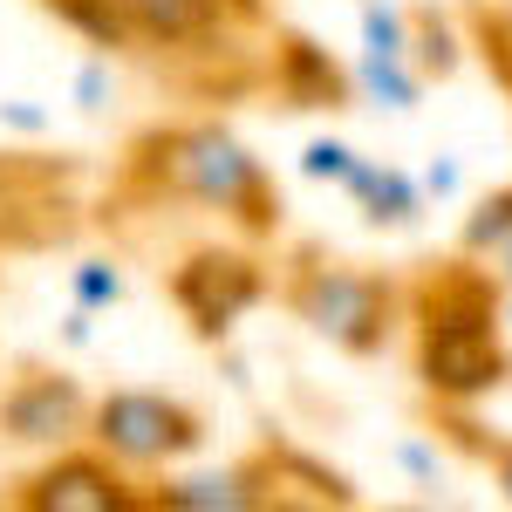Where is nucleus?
I'll return each instance as SVG.
<instances>
[{
  "mask_svg": "<svg viewBox=\"0 0 512 512\" xmlns=\"http://www.w3.org/2000/svg\"><path fill=\"white\" fill-rule=\"evenodd\" d=\"M41 7H55V0H41Z\"/></svg>",
  "mask_w": 512,
  "mask_h": 512,
  "instance_id": "obj_27",
  "label": "nucleus"
},
{
  "mask_svg": "<svg viewBox=\"0 0 512 512\" xmlns=\"http://www.w3.org/2000/svg\"><path fill=\"white\" fill-rule=\"evenodd\" d=\"M280 301H287V315L301 321L308 335H321V342H335V349H349V355L390 349V335L410 315V294L390 274H369V267L328 260V253L287 260Z\"/></svg>",
  "mask_w": 512,
  "mask_h": 512,
  "instance_id": "obj_3",
  "label": "nucleus"
},
{
  "mask_svg": "<svg viewBox=\"0 0 512 512\" xmlns=\"http://www.w3.org/2000/svg\"><path fill=\"white\" fill-rule=\"evenodd\" d=\"M355 144H342V137H308V151H301V178H315V185H342L355 171Z\"/></svg>",
  "mask_w": 512,
  "mask_h": 512,
  "instance_id": "obj_18",
  "label": "nucleus"
},
{
  "mask_svg": "<svg viewBox=\"0 0 512 512\" xmlns=\"http://www.w3.org/2000/svg\"><path fill=\"white\" fill-rule=\"evenodd\" d=\"M0 130H14V137H41V130H55V110L35 103V96H7V103H0Z\"/></svg>",
  "mask_w": 512,
  "mask_h": 512,
  "instance_id": "obj_20",
  "label": "nucleus"
},
{
  "mask_svg": "<svg viewBox=\"0 0 512 512\" xmlns=\"http://www.w3.org/2000/svg\"><path fill=\"white\" fill-rule=\"evenodd\" d=\"M396 465L417 478V485H437V478H444V458H437L424 437H403V444H396Z\"/></svg>",
  "mask_w": 512,
  "mask_h": 512,
  "instance_id": "obj_21",
  "label": "nucleus"
},
{
  "mask_svg": "<svg viewBox=\"0 0 512 512\" xmlns=\"http://www.w3.org/2000/svg\"><path fill=\"white\" fill-rule=\"evenodd\" d=\"M89 403L96 396L82 390L76 376L62 369H21L7 390H0V444L14 451H62V444H82L89 437Z\"/></svg>",
  "mask_w": 512,
  "mask_h": 512,
  "instance_id": "obj_7",
  "label": "nucleus"
},
{
  "mask_svg": "<svg viewBox=\"0 0 512 512\" xmlns=\"http://www.w3.org/2000/svg\"><path fill=\"white\" fill-rule=\"evenodd\" d=\"M253 506H280L274 485V458L260 465H212V472H171L144 478V512H253Z\"/></svg>",
  "mask_w": 512,
  "mask_h": 512,
  "instance_id": "obj_8",
  "label": "nucleus"
},
{
  "mask_svg": "<svg viewBox=\"0 0 512 512\" xmlns=\"http://www.w3.org/2000/svg\"><path fill=\"white\" fill-rule=\"evenodd\" d=\"M14 506H28V512H137L144 492H137V478L123 472L117 458H103L82 437V444L48 451V465H35L14 485Z\"/></svg>",
  "mask_w": 512,
  "mask_h": 512,
  "instance_id": "obj_6",
  "label": "nucleus"
},
{
  "mask_svg": "<svg viewBox=\"0 0 512 512\" xmlns=\"http://www.w3.org/2000/svg\"><path fill=\"white\" fill-rule=\"evenodd\" d=\"M267 287L274 280H267V267L246 246H198V253L178 260V274H171V301H178V315L192 321L205 342H219L246 308H260Z\"/></svg>",
  "mask_w": 512,
  "mask_h": 512,
  "instance_id": "obj_5",
  "label": "nucleus"
},
{
  "mask_svg": "<svg viewBox=\"0 0 512 512\" xmlns=\"http://www.w3.org/2000/svg\"><path fill=\"white\" fill-rule=\"evenodd\" d=\"M130 35L151 48H192L226 28V0H123Z\"/></svg>",
  "mask_w": 512,
  "mask_h": 512,
  "instance_id": "obj_10",
  "label": "nucleus"
},
{
  "mask_svg": "<svg viewBox=\"0 0 512 512\" xmlns=\"http://www.w3.org/2000/svg\"><path fill=\"white\" fill-rule=\"evenodd\" d=\"M89 335H96V315L69 301V315H62V342H69V349H89Z\"/></svg>",
  "mask_w": 512,
  "mask_h": 512,
  "instance_id": "obj_24",
  "label": "nucleus"
},
{
  "mask_svg": "<svg viewBox=\"0 0 512 512\" xmlns=\"http://www.w3.org/2000/svg\"><path fill=\"white\" fill-rule=\"evenodd\" d=\"M403 321H417V383L437 403H478L512 376V355L499 342V294L478 267L424 280Z\"/></svg>",
  "mask_w": 512,
  "mask_h": 512,
  "instance_id": "obj_2",
  "label": "nucleus"
},
{
  "mask_svg": "<svg viewBox=\"0 0 512 512\" xmlns=\"http://www.w3.org/2000/svg\"><path fill=\"white\" fill-rule=\"evenodd\" d=\"M342 192H349L355 212H362L369 226H383V233H403V226L424 219V185H417L410 171L383 164V158H355V171L342 178Z\"/></svg>",
  "mask_w": 512,
  "mask_h": 512,
  "instance_id": "obj_9",
  "label": "nucleus"
},
{
  "mask_svg": "<svg viewBox=\"0 0 512 512\" xmlns=\"http://www.w3.org/2000/svg\"><path fill=\"white\" fill-rule=\"evenodd\" d=\"M89 444L144 485V478L185 465L205 444V417L164 390H103L89 403Z\"/></svg>",
  "mask_w": 512,
  "mask_h": 512,
  "instance_id": "obj_4",
  "label": "nucleus"
},
{
  "mask_svg": "<svg viewBox=\"0 0 512 512\" xmlns=\"http://www.w3.org/2000/svg\"><path fill=\"white\" fill-rule=\"evenodd\" d=\"M274 76H280V89H287L294 103H308V110H321V103H328V110L349 103V69H335L315 41H280Z\"/></svg>",
  "mask_w": 512,
  "mask_h": 512,
  "instance_id": "obj_12",
  "label": "nucleus"
},
{
  "mask_svg": "<svg viewBox=\"0 0 512 512\" xmlns=\"http://www.w3.org/2000/svg\"><path fill=\"white\" fill-rule=\"evenodd\" d=\"M485 451V465H492V485H499V499L512 506V437H492V444H478Z\"/></svg>",
  "mask_w": 512,
  "mask_h": 512,
  "instance_id": "obj_23",
  "label": "nucleus"
},
{
  "mask_svg": "<svg viewBox=\"0 0 512 512\" xmlns=\"http://www.w3.org/2000/svg\"><path fill=\"white\" fill-rule=\"evenodd\" d=\"M123 185L144 198H178L198 212H219L246 239H267L280 226L274 171L226 123H164L151 137H137V151L123 164Z\"/></svg>",
  "mask_w": 512,
  "mask_h": 512,
  "instance_id": "obj_1",
  "label": "nucleus"
},
{
  "mask_svg": "<svg viewBox=\"0 0 512 512\" xmlns=\"http://www.w3.org/2000/svg\"><path fill=\"white\" fill-rule=\"evenodd\" d=\"M492 274H499V280H506V287H512V246H506V253H499V260H492Z\"/></svg>",
  "mask_w": 512,
  "mask_h": 512,
  "instance_id": "obj_25",
  "label": "nucleus"
},
{
  "mask_svg": "<svg viewBox=\"0 0 512 512\" xmlns=\"http://www.w3.org/2000/svg\"><path fill=\"white\" fill-rule=\"evenodd\" d=\"M410 21L396 0H362V48L369 55H410Z\"/></svg>",
  "mask_w": 512,
  "mask_h": 512,
  "instance_id": "obj_16",
  "label": "nucleus"
},
{
  "mask_svg": "<svg viewBox=\"0 0 512 512\" xmlns=\"http://www.w3.org/2000/svg\"><path fill=\"white\" fill-rule=\"evenodd\" d=\"M55 14L89 35V48H130V14H123V0H55Z\"/></svg>",
  "mask_w": 512,
  "mask_h": 512,
  "instance_id": "obj_14",
  "label": "nucleus"
},
{
  "mask_svg": "<svg viewBox=\"0 0 512 512\" xmlns=\"http://www.w3.org/2000/svg\"><path fill=\"white\" fill-rule=\"evenodd\" d=\"M410 62H417L424 76L458 69V28H451V21H437V14H417V21H410Z\"/></svg>",
  "mask_w": 512,
  "mask_h": 512,
  "instance_id": "obj_17",
  "label": "nucleus"
},
{
  "mask_svg": "<svg viewBox=\"0 0 512 512\" xmlns=\"http://www.w3.org/2000/svg\"><path fill=\"white\" fill-rule=\"evenodd\" d=\"M458 246H465V260H485V267L506 253V246H512V185L478 198L472 219H465V233H458Z\"/></svg>",
  "mask_w": 512,
  "mask_h": 512,
  "instance_id": "obj_13",
  "label": "nucleus"
},
{
  "mask_svg": "<svg viewBox=\"0 0 512 512\" xmlns=\"http://www.w3.org/2000/svg\"><path fill=\"white\" fill-rule=\"evenodd\" d=\"M417 96H424V69H417L410 55H369V48L355 55V69H349V103L403 117V110H417Z\"/></svg>",
  "mask_w": 512,
  "mask_h": 512,
  "instance_id": "obj_11",
  "label": "nucleus"
},
{
  "mask_svg": "<svg viewBox=\"0 0 512 512\" xmlns=\"http://www.w3.org/2000/svg\"><path fill=\"white\" fill-rule=\"evenodd\" d=\"M69 301L89 308V315H110V308L123 301V267H117V260H103V253L76 260V267H69Z\"/></svg>",
  "mask_w": 512,
  "mask_h": 512,
  "instance_id": "obj_15",
  "label": "nucleus"
},
{
  "mask_svg": "<svg viewBox=\"0 0 512 512\" xmlns=\"http://www.w3.org/2000/svg\"><path fill=\"white\" fill-rule=\"evenodd\" d=\"M417 185H424V198H458V185H465V171H458V158H431Z\"/></svg>",
  "mask_w": 512,
  "mask_h": 512,
  "instance_id": "obj_22",
  "label": "nucleus"
},
{
  "mask_svg": "<svg viewBox=\"0 0 512 512\" xmlns=\"http://www.w3.org/2000/svg\"><path fill=\"white\" fill-rule=\"evenodd\" d=\"M499 321H506V328H512V294H506V301H499Z\"/></svg>",
  "mask_w": 512,
  "mask_h": 512,
  "instance_id": "obj_26",
  "label": "nucleus"
},
{
  "mask_svg": "<svg viewBox=\"0 0 512 512\" xmlns=\"http://www.w3.org/2000/svg\"><path fill=\"white\" fill-rule=\"evenodd\" d=\"M117 103V69H110V48L103 55H89L76 69V110H89V117H103Z\"/></svg>",
  "mask_w": 512,
  "mask_h": 512,
  "instance_id": "obj_19",
  "label": "nucleus"
}]
</instances>
